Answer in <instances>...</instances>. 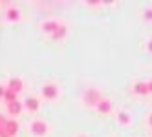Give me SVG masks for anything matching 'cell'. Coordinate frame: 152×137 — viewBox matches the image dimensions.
Listing matches in <instances>:
<instances>
[{
	"label": "cell",
	"mask_w": 152,
	"mask_h": 137,
	"mask_svg": "<svg viewBox=\"0 0 152 137\" xmlns=\"http://www.w3.org/2000/svg\"><path fill=\"white\" fill-rule=\"evenodd\" d=\"M83 99H84V104H88V106H97L99 101H103V95H101V91H97V90H88Z\"/></svg>",
	"instance_id": "cell-1"
},
{
	"label": "cell",
	"mask_w": 152,
	"mask_h": 137,
	"mask_svg": "<svg viewBox=\"0 0 152 137\" xmlns=\"http://www.w3.org/2000/svg\"><path fill=\"white\" fill-rule=\"evenodd\" d=\"M29 130H31V133H35V135H44L48 132V124L44 121H33L29 124Z\"/></svg>",
	"instance_id": "cell-2"
},
{
	"label": "cell",
	"mask_w": 152,
	"mask_h": 137,
	"mask_svg": "<svg viewBox=\"0 0 152 137\" xmlns=\"http://www.w3.org/2000/svg\"><path fill=\"white\" fill-rule=\"evenodd\" d=\"M42 95L46 99H55L57 97V86L55 84H46V86L42 88Z\"/></svg>",
	"instance_id": "cell-3"
},
{
	"label": "cell",
	"mask_w": 152,
	"mask_h": 137,
	"mask_svg": "<svg viewBox=\"0 0 152 137\" xmlns=\"http://www.w3.org/2000/svg\"><path fill=\"white\" fill-rule=\"evenodd\" d=\"M40 28H42V31H44V33L53 35V31L59 28V22H57V20H46V22H42Z\"/></svg>",
	"instance_id": "cell-4"
},
{
	"label": "cell",
	"mask_w": 152,
	"mask_h": 137,
	"mask_svg": "<svg viewBox=\"0 0 152 137\" xmlns=\"http://www.w3.org/2000/svg\"><path fill=\"white\" fill-rule=\"evenodd\" d=\"M22 80L20 79H11L9 80V84H7V90H11V91H15V93H20L22 91Z\"/></svg>",
	"instance_id": "cell-5"
},
{
	"label": "cell",
	"mask_w": 152,
	"mask_h": 137,
	"mask_svg": "<svg viewBox=\"0 0 152 137\" xmlns=\"http://www.w3.org/2000/svg\"><path fill=\"white\" fill-rule=\"evenodd\" d=\"M18 132V123L15 119H7V137H15Z\"/></svg>",
	"instance_id": "cell-6"
},
{
	"label": "cell",
	"mask_w": 152,
	"mask_h": 137,
	"mask_svg": "<svg viewBox=\"0 0 152 137\" xmlns=\"http://www.w3.org/2000/svg\"><path fill=\"white\" fill-rule=\"evenodd\" d=\"M97 112H101V113H110V110H112V102L110 101H106V99H103V101H99V104H97Z\"/></svg>",
	"instance_id": "cell-7"
},
{
	"label": "cell",
	"mask_w": 152,
	"mask_h": 137,
	"mask_svg": "<svg viewBox=\"0 0 152 137\" xmlns=\"http://www.w3.org/2000/svg\"><path fill=\"white\" fill-rule=\"evenodd\" d=\"M64 37H66V26H64V24H59V28L53 31L51 38H53V40H61V38H64Z\"/></svg>",
	"instance_id": "cell-8"
},
{
	"label": "cell",
	"mask_w": 152,
	"mask_h": 137,
	"mask_svg": "<svg viewBox=\"0 0 152 137\" xmlns=\"http://www.w3.org/2000/svg\"><path fill=\"white\" fill-rule=\"evenodd\" d=\"M7 112L11 113V115H20V112H22V102L17 101V102L7 104Z\"/></svg>",
	"instance_id": "cell-9"
},
{
	"label": "cell",
	"mask_w": 152,
	"mask_h": 137,
	"mask_svg": "<svg viewBox=\"0 0 152 137\" xmlns=\"http://www.w3.org/2000/svg\"><path fill=\"white\" fill-rule=\"evenodd\" d=\"M24 106H26L29 112H37V110H39V101H37L35 97H28L26 102H24Z\"/></svg>",
	"instance_id": "cell-10"
},
{
	"label": "cell",
	"mask_w": 152,
	"mask_h": 137,
	"mask_svg": "<svg viewBox=\"0 0 152 137\" xmlns=\"http://www.w3.org/2000/svg\"><path fill=\"white\" fill-rule=\"evenodd\" d=\"M134 91L139 93V95H147V93H148L147 82H136V84H134Z\"/></svg>",
	"instance_id": "cell-11"
},
{
	"label": "cell",
	"mask_w": 152,
	"mask_h": 137,
	"mask_svg": "<svg viewBox=\"0 0 152 137\" xmlns=\"http://www.w3.org/2000/svg\"><path fill=\"white\" fill-rule=\"evenodd\" d=\"M20 18V11L17 7H9L7 9V20H11V22H17V20Z\"/></svg>",
	"instance_id": "cell-12"
},
{
	"label": "cell",
	"mask_w": 152,
	"mask_h": 137,
	"mask_svg": "<svg viewBox=\"0 0 152 137\" xmlns=\"http://www.w3.org/2000/svg\"><path fill=\"white\" fill-rule=\"evenodd\" d=\"M17 97H18V93H15V91H11V90H7V88H6V95H4V101H6L7 104H11V102H17V101H18Z\"/></svg>",
	"instance_id": "cell-13"
},
{
	"label": "cell",
	"mask_w": 152,
	"mask_h": 137,
	"mask_svg": "<svg viewBox=\"0 0 152 137\" xmlns=\"http://www.w3.org/2000/svg\"><path fill=\"white\" fill-rule=\"evenodd\" d=\"M0 137H7V119L0 115Z\"/></svg>",
	"instance_id": "cell-14"
},
{
	"label": "cell",
	"mask_w": 152,
	"mask_h": 137,
	"mask_svg": "<svg viewBox=\"0 0 152 137\" xmlns=\"http://www.w3.org/2000/svg\"><path fill=\"white\" fill-rule=\"evenodd\" d=\"M117 119H119V123H121V124H128L130 123V115L126 112H119L117 113Z\"/></svg>",
	"instance_id": "cell-15"
},
{
	"label": "cell",
	"mask_w": 152,
	"mask_h": 137,
	"mask_svg": "<svg viewBox=\"0 0 152 137\" xmlns=\"http://www.w3.org/2000/svg\"><path fill=\"white\" fill-rule=\"evenodd\" d=\"M145 18L152 20V9H147V11H145Z\"/></svg>",
	"instance_id": "cell-16"
},
{
	"label": "cell",
	"mask_w": 152,
	"mask_h": 137,
	"mask_svg": "<svg viewBox=\"0 0 152 137\" xmlns=\"http://www.w3.org/2000/svg\"><path fill=\"white\" fill-rule=\"evenodd\" d=\"M4 95H6V88L0 86V99H4Z\"/></svg>",
	"instance_id": "cell-17"
},
{
	"label": "cell",
	"mask_w": 152,
	"mask_h": 137,
	"mask_svg": "<svg viewBox=\"0 0 152 137\" xmlns=\"http://www.w3.org/2000/svg\"><path fill=\"white\" fill-rule=\"evenodd\" d=\"M147 48H148V51L152 53V40H148V42H147Z\"/></svg>",
	"instance_id": "cell-18"
},
{
	"label": "cell",
	"mask_w": 152,
	"mask_h": 137,
	"mask_svg": "<svg viewBox=\"0 0 152 137\" xmlns=\"http://www.w3.org/2000/svg\"><path fill=\"white\" fill-rule=\"evenodd\" d=\"M147 86H148V93H152V80H150V82H147Z\"/></svg>",
	"instance_id": "cell-19"
},
{
	"label": "cell",
	"mask_w": 152,
	"mask_h": 137,
	"mask_svg": "<svg viewBox=\"0 0 152 137\" xmlns=\"http://www.w3.org/2000/svg\"><path fill=\"white\" fill-rule=\"evenodd\" d=\"M148 123H150V126H152V113H150V119H148Z\"/></svg>",
	"instance_id": "cell-20"
},
{
	"label": "cell",
	"mask_w": 152,
	"mask_h": 137,
	"mask_svg": "<svg viewBox=\"0 0 152 137\" xmlns=\"http://www.w3.org/2000/svg\"><path fill=\"white\" fill-rule=\"evenodd\" d=\"M79 137H84V135H79Z\"/></svg>",
	"instance_id": "cell-21"
}]
</instances>
